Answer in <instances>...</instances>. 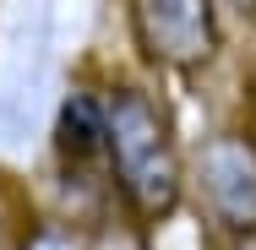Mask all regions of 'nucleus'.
I'll use <instances>...</instances> for the list:
<instances>
[{"label":"nucleus","instance_id":"obj_3","mask_svg":"<svg viewBox=\"0 0 256 250\" xmlns=\"http://www.w3.org/2000/svg\"><path fill=\"white\" fill-rule=\"evenodd\" d=\"M191 201L202 223L224 240H256V131L240 125H212L191 147Z\"/></svg>","mask_w":256,"mask_h":250},{"label":"nucleus","instance_id":"obj_5","mask_svg":"<svg viewBox=\"0 0 256 250\" xmlns=\"http://www.w3.org/2000/svg\"><path fill=\"white\" fill-rule=\"evenodd\" d=\"M16 250H93V229H88L82 218L54 212V218L28 223V229L16 234Z\"/></svg>","mask_w":256,"mask_h":250},{"label":"nucleus","instance_id":"obj_2","mask_svg":"<svg viewBox=\"0 0 256 250\" xmlns=\"http://www.w3.org/2000/svg\"><path fill=\"white\" fill-rule=\"evenodd\" d=\"M224 0H126V44L153 76H202L224 60Z\"/></svg>","mask_w":256,"mask_h":250},{"label":"nucleus","instance_id":"obj_4","mask_svg":"<svg viewBox=\"0 0 256 250\" xmlns=\"http://www.w3.org/2000/svg\"><path fill=\"white\" fill-rule=\"evenodd\" d=\"M50 163L54 180L76 185V191H98V196L114 201V185H109V163H104V82H76L60 109H54L50 125Z\"/></svg>","mask_w":256,"mask_h":250},{"label":"nucleus","instance_id":"obj_6","mask_svg":"<svg viewBox=\"0 0 256 250\" xmlns=\"http://www.w3.org/2000/svg\"><path fill=\"white\" fill-rule=\"evenodd\" d=\"M246 120H251V131H256V60L246 65Z\"/></svg>","mask_w":256,"mask_h":250},{"label":"nucleus","instance_id":"obj_8","mask_svg":"<svg viewBox=\"0 0 256 250\" xmlns=\"http://www.w3.org/2000/svg\"><path fill=\"white\" fill-rule=\"evenodd\" d=\"M0 250H16V234H11V223L0 218Z\"/></svg>","mask_w":256,"mask_h":250},{"label":"nucleus","instance_id":"obj_1","mask_svg":"<svg viewBox=\"0 0 256 250\" xmlns=\"http://www.w3.org/2000/svg\"><path fill=\"white\" fill-rule=\"evenodd\" d=\"M104 163L114 207L136 229H164L191 201V147L180 142L174 109L142 76L104 82Z\"/></svg>","mask_w":256,"mask_h":250},{"label":"nucleus","instance_id":"obj_7","mask_svg":"<svg viewBox=\"0 0 256 250\" xmlns=\"http://www.w3.org/2000/svg\"><path fill=\"white\" fill-rule=\"evenodd\" d=\"M224 11L240 16V22H256V0H224Z\"/></svg>","mask_w":256,"mask_h":250}]
</instances>
